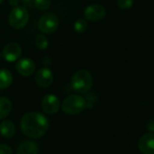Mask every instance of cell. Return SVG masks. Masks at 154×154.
Returning <instances> with one entry per match:
<instances>
[{"label":"cell","instance_id":"d4e9b609","mask_svg":"<svg viewBox=\"0 0 154 154\" xmlns=\"http://www.w3.org/2000/svg\"><path fill=\"white\" fill-rule=\"evenodd\" d=\"M4 2V0H0V4H2Z\"/></svg>","mask_w":154,"mask_h":154},{"label":"cell","instance_id":"4fadbf2b","mask_svg":"<svg viewBox=\"0 0 154 154\" xmlns=\"http://www.w3.org/2000/svg\"><path fill=\"white\" fill-rule=\"evenodd\" d=\"M0 133L5 138H12L16 133V126L10 120H5L0 124Z\"/></svg>","mask_w":154,"mask_h":154},{"label":"cell","instance_id":"277c9868","mask_svg":"<svg viewBox=\"0 0 154 154\" xmlns=\"http://www.w3.org/2000/svg\"><path fill=\"white\" fill-rule=\"evenodd\" d=\"M29 20L28 11L22 7H16L12 9L8 17L9 25L14 29H21L26 26Z\"/></svg>","mask_w":154,"mask_h":154},{"label":"cell","instance_id":"603a6c76","mask_svg":"<svg viewBox=\"0 0 154 154\" xmlns=\"http://www.w3.org/2000/svg\"><path fill=\"white\" fill-rule=\"evenodd\" d=\"M9 4L16 8V7H18V4H19V0H9Z\"/></svg>","mask_w":154,"mask_h":154},{"label":"cell","instance_id":"9a60e30c","mask_svg":"<svg viewBox=\"0 0 154 154\" xmlns=\"http://www.w3.org/2000/svg\"><path fill=\"white\" fill-rule=\"evenodd\" d=\"M12 111V103L7 97H0V119H5Z\"/></svg>","mask_w":154,"mask_h":154},{"label":"cell","instance_id":"52a82bcc","mask_svg":"<svg viewBox=\"0 0 154 154\" xmlns=\"http://www.w3.org/2000/svg\"><path fill=\"white\" fill-rule=\"evenodd\" d=\"M54 76L50 69L43 67L37 71L35 76V84L41 88H48L53 84Z\"/></svg>","mask_w":154,"mask_h":154},{"label":"cell","instance_id":"484cf974","mask_svg":"<svg viewBox=\"0 0 154 154\" xmlns=\"http://www.w3.org/2000/svg\"><path fill=\"white\" fill-rule=\"evenodd\" d=\"M0 57H1V54H0Z\"/></svg>","mask_w":154,"mask_h":154},{"label":"cell","instance_id":"2e32d148","mask_svg":"<svg viewBox=\"0 0 154 154\" xmlns=\"http://www.w3.org/2000/svg\"><path fill=\"white\" fill-rule=\"evenodd\" d=\"M73 28H74V31L76 33L83 34L87 30L88 24H87L86 20H85V19H78V20L75 21V23L73 25Z\"/></svg>","mask_w":154,"mask_h":154},{"label":"cell","instance_id":"7a4b0ae2","mask_svg":"<svg viewBox=\"0 0 154 154\" xmlns=\"http://www.w3.org/2000/svg\"><path fill=\"white\" fill-rule=\"evenodd\" d=\"M72 88L79 94H87L93 86V76L87 70L77 71L72 77Z\"/></svg>","mask_w":154,"mask_h":154},{"label":"cell","instance_id":"7402d4cb","mask_svg":"<svg viewBox=\"0 0 154 154\" xmlns=\"http://www.w3.org/2000/svg\"><path fill=\"white\" fill-rule=\"evenodd\" d=\"M146 128L149 132H154V119H150L147 122Z\"/></svg>","mask_w":154,"mask_h":154},{"label":"cell","instance_id":"d6986e66","mask_svg":"<svg viewBox=\"0 0 154 154\" xmlns=\"http://www.w3.org/2000/svg\"><path fill=\"white\" fill-rule=\"evenodd\" d=\"M133 5V0H117V6L122 10L130 9Z\"/></svg>","mask_w":154,"mask_h":154},{"label":"cell","instance_id":"6da1fadb","mask_svg":"<svg viewBox=\"0 0 154 154\" xmlns=\"http://www.w3.org/2000/svg\"><path fill=\"white\" fill-rule=\"evenodd\" d=\"M20 125L23 133L26 137L37 139L44 136L48 131L49 121L42 113L31 112L22 117Z\"/></svg>","mask_w":154,"mask_h":154},{"label":"cell","instance_id":"ffe728a7","mask_svg":"<svg viewBox=\"0 0 154 154\" xmlns=\"http://www.w3.org/2000/svg\"><path fill=\"white\" fill-rule=\"evenodd\" d=\"M85 99L86 102V108H92L97 101V96L94 93H92V94H89Z\"/></svg>","mask_w":154,"mask_h":154},{"label":"cell","instance_id":"44dd1931","mask_svg":"<svg viewBox=\"0 0 154 154\" xmlns=\"http://www.w3.org/2000/svg\"><path fill=\"white\" fill-rule=\"evenodd\" d=\"M13 150L8 144H0V154H12Z\"/></svg>","mask_w":154,"mask_h":154},{"label":"cell","instance_id":"ba28073f","mask_svg":"<svg viewBox=\"0 0 154 154\" xmlns=\"http://www.w3.org/2000/svg\"><path fill=\"white\" fill-rule=\"evenodd\" d=\"M138 148L142 154H154V132L143 134L138 141Z\"/></svg>","mask_w":154,"mask_h":154},{"label":"cell","instance_id":"8fae6325","mask_svg":"<svg viewBox=\"0 0 154 154\" xmlns=\"http://www.w3.org/2000/svg\"><path fill=\"white\" fill-rule=\"evenodd\" d=\"M17 71L22 76H30L35 71V63L29 58H22L17 63Z\"/></svg>","mask_w":154,"mask_h":154},{"label":"cell","instance_id":"9c48e42d","mask_svg":"<svg viewBox=\"0 0 154 154\" xmlns=\"http://www.w3.org/2000/svg\"><path fill=\"white\" fill-rule=\"evenodd\" d=\"M60 108V100L54 94H46L42 100V109L46 114H55Z\"/></svg>","mask_w":154,"mask_h":154},{"label":"cell","instance_id":"7c38bea8","mask_svg":"<svg viewBox=\"0 0 154 154\" xmlns=\"http://www.w3.org/2000/svg\"><path fill=\"white\" fill-rule=\"evenodd\" d=\"M39 146L33 140H25L17 148V154H38Z\"/></svg>","mask_w":154,"mask_h":154},{"label":"cell","instance_id":"5bb4252c","mask_svg":"<svg viewBox=\"0 0 154 154\" xmlns=\"http://www.w3.org/2000/svg\"><path fill=\"white\" fill-rule=\"evenodd\" d=\"M13 82V76L10 71L0 69V89L8 88Z\"/></svg>","mask_w":154,"mask_h":154},{"label":"cell","instance_id":"e0dca14e","mask_svg":"<svg viewBox=\"0 0 154 154\" xmlns=\"http://www.w3.org/2000/svg\"><path fill=\"white\" fill-rule=\"evenodd\" d=\"M35 43L36 47L39 48V49H41V50H45L48 46V40L43 35H37L36 37H35Z\"/></svg>","mask_w":154,"mask_h":154},{"label":"cell","instance_id":"30bf717a","mask_svg":"<svg viewBox=\"0 0 154 154\" xmlns=\"http://www.w3.org/2000/svg\"><path fill=\"white\" fill-rule=\"evenodd\" d=\"M22 54V48L17 43H9L8 44L2 52V56L8 62H15L17 61Z\"/></svg>","mask_w":154,"mask_h":154},{"label":"cell","instance_id":"ac0fdd59","mask_svg":"<svg viewBox=\"0 0 154 154\" xmlns=\"http://www.w3.org/2000/svg\"><path fill=\"white\" fill-rule=\"evenodd\" d=\"M35 7L39 10H47L51 6V0H34Z\"/></svg>","mask_w":154,"mask_h":154},{"label":"cell","instance_id":"5b68a950","mask_svg":"<svg viewBox=\"0 0 154 154\" xmlns=\"http://www.w3.org/2000/svg\"><path fill=\"white\" fill-rule=\"evenodd\" d=\"M59 26V18L54 13L43 15L38 21V29L44 34L54 33Z\"/></svg>","mask_w":154,"mask_h":154},{"label":"cell","instance_id":"cb8c5ba5","mask_svg":"<svg viewBox=\"0 0 154 154\" xmlns=\"http://www.w3.org/2000/svg\"><path fill=\"white\" fill-rule=\"evenodd\" d=\"M24 1H25L26 3H31L32 0H24Z\"/></svg>","mask_w":154,"mask_h":154},{"label":"cell","instance_id":"8992f818","mask_svg":"<svg viewBox=\"0 0 154 154\" xmlns=\"http://www.w3.org/2000/svg\"><path fill=\"white\" fill-rule=\"evenodd\" d=\"M84 16L89 21L98 22L106 17V9L101 5H90L85 8Z\"/></svg>","mask_w":154,"mask_h":154},{"label":"cell","instance_id":"3957f363","mask_svg":"<svg viewBox=\"0 0 154 154\" xmlns=\"http://www.w3.org/2000/svg\"><path fill=\"white\" fill-rule=\"evenodd\" d=\"M85 108V99L78 94H72L67 96L62 103V110L63 112L70 115L78 114L82 112Z\"/></svg>","mask_w":154,"mask_h":154}]
</instances>
